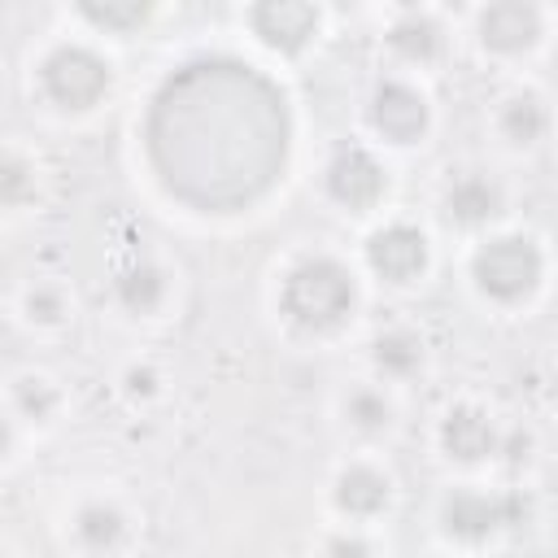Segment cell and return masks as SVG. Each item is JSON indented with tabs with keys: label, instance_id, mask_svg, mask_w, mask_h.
I'll list each match as a JSON object with an SVG mask.
<instances>
[{
	"label": "cell",
	"instance_id": "cell-20",
	"mask_svg": "<svg viewBox=\"0 0 558 558\" xmlns=\"http://www.w3.org/2000/svg\"><path fill=\"white\" fill-rule=\"evenodd\" d=\"M9 314H13V323H17L31 340H61V336L78 323L74 283H70L65 275L35 270V275H26V279L13 288Z\"/></svg>",
	"mask_w": 558,
	"mask_h": 558
},
{
	"label": "cell",
	"instance_id": "cell-21",
	"mask_svg": "<svg viewBox=\"0 0 558 558\" xmlns=\"http://www.w3.org/2000/svg\"><path fill=\"white\" fill-rule=\"evenodd\" d=\"M52 174L48 161L17 140H0V222L31 218L48 201Z\"/></svg>",
	"mask_w": 558,
	"mask_h": 558
},
{
	"label": "cell",
	"instance_id": "cell-24",
	"mask_svg": "<svg viewBox=\"0 0 558 558\" xmlns=\"http://www.w3.org/2000/svg\"><path fill=\"white\" fill-rule=\"evenodd\" d=\"M310 558H388V541L379 527H349V523H323Z\"/></svg>",
	"mask_w": 558,
	"mask_h": 558
},
{
	"label": "cell",
	"instance_id": "cell-16",
	"mask_svg": "<svg viewBox=\"0 0 558 558\" xmlns=\"http://www.w3.org/2000/svg\"><path fill=\"white\" fill-rule=\"evenodd\" d=\"M331 31L327 4L314 0H253L240 9L244 44L270 65H301L310 61Z\"/></svg>",
	"mask_w": 558,
	"mask_h": 558
},
{
	"label": "cell",
	"instance_id": "cell-2",
	"mask_svg": "<svg viewBox=\"0 0 558 558\" xmlns=\"http://www.w3.org/2000/svg\"><path fill=\"white\" fill-rule=\"evenodd\" d=\"M458 279L475 310H484L493 318H527L545 305L549 283H554L549 240L527 222L497 227V231L462 244Z\"/></svg>",
	"mask_w": 558,
	"mask_h": 558
},
{
	"label": "cell",
	"instance_id": "cell-3",
	"mask_svg": "<svg viewBox=\"0 0 558 558\" xmlns=\"http://www.w3.org/2000/svg\"><path fill=\"white\" fill-rule=\"evenodd\" d=\"M122 92L118 52L83 31H57L35 44L26 61V96L52 122H92L100 118Z\"/></svg>",
	"mask_w": 558,
	"mask_h": 558
},
{
	"label": "cell",
	"instance_id": "cell-15",
	"mask_svg": "<svg viewBox=\"0 0 558 558\" xmlns=\"http://www.w3.org/2000/svg\"><path fill=\"white\" fill-rule=\"evenodd\" d=\"M554 96L545 83L519 74L510 83L497 87V96L484 109V135L493 144V153L510 166H527L541 153H549L554 144Z\"/></svg>",
	"mask_w": 558,
	"mask_h": 558
},
{
	"label": "cell",
	"instance_id": "cell-10",
	"mask_svg": "<svg viewBox=\"0 0 558 558\" xmlns=\"http://www.w3.org/2000/svg\"><path fill=\"white\" fill-rule=\"evenodd\" d=\"M105 305L126 327H166L183 310V266L153 240L126 244L105 275Z\"/></svg>",
	"mask_w": 558,
	"mask_h": 558
},
{
	"label": "cell",
	"instance_id": "cell-7",
	"mask_svg": "<svg viewBox=\"0 0 558 558\" xmlns=\"http://www.w3.org/2000/svg\"><path fill=\"white\" fill-rule=\"evenodd\" d=\"M353 262H357L371 292L414 296L440 270V235L427 227V218L392 209V214L362 227Z\"/></svg>",
	"mask_w": 558,
	"mask_h": 558
},
{
	"label": "cell",
	"instance_id": "cell-22",
	"mask_svg": "<svg viewBox=\"0 0 558 558\" xmlns=\"http://www.w3.org/2000/svg\"><path fill=\"white\" fill-rule=\"evenodd\" d=\"M161 4L153 0H78L65 9V22L100 44H122V39H135V35H148L157 22H161Z\"/></svg>",
	"mask_w": 558,
	"mask_h": 558
},
{
	"label": "cell",
	"instance_id": "cell-1",
	"mask_svg": "<svg viewBox=\"0 0 558 558\" xmlns=\"http://www.w3.org/2000/svg\"><path fill=\"white\" fill-rule=\"evenodd\" d=\"M371 288L353 253L331 244H296L283 253L266 283V310L283 340L301 349L344 344L366 314Z\"/></svg>",
	"mask_w": 558,
	"mask_h": 558
},
{
	"label": "cell",
	"instance_id": "cell-25",
	"mask_svg": "<svg viewBox=\"0 0 558 558\" xmlns=\"http://www.w3.org/2000/svg\"><path fill=\"white\" fill-rule=\"evenodd\" d=\"M26 449H31V440H26V432L17 427V418L9 414V405L0 401V475H9L22 458H26Z\"/></svg>",
	"mask_w": 558,
	"mask_h": 558
},
{
	"label": "cell",
	"instance_id": "cell-27",
	"mask_svg": "<svg viewBox=\"0 0 558 558\" xmlns=\"http://www.w3.org/2000/svg\"><path fill=\"white\" fill-rule=\"evenodd\" d=\"M0 558H17V554H13V549H9V545H0Z\"/></svg>",
	"mask_w": 558,
	"mask_h": 558
},
{
	"label": "cell",
	"instance_id": "cell-11",
	"mask_svg": "<svg viewBox=\"0 0 558 558\" xmlns=\"http://www.w3.org/2000/svg\"><path fill=\"white\" fill-rule=\"evenodd\" d=\"M506 418L488 397L458 392L449 397L427 427L432 458L445 466L449 480H475V475H497L501 466V445H506Z\"/></svg>",
	"mask_w": 558,
	"mask_h": 558
},
{
	"label": "cell",
	"instance_id": "cell-18",
	"mask_svg": "<svg viewBox=\"0 0 558 558\" xmlns=\"http://www.w3.org/2000/svg\"><path fill=\"white\" fill-rule=\"evenodd\" d=\"M357 371L405 397L410 388H418V384L432 379V371H436V344H432V336H427L423 323H414V318H388V323H379V327H371L362 336V366Z\"/></svg>",
	"mask_w": 558,
	"mask_h": 558
},
{
	"label": "cell",
	"instance_id": "cell-5",
	"mask_svg": "<svg viewBox=\"0 0 558 558\" xmlns=\"http://www.w3.org/2000/svg\"><path fill=\"white\" fill-rule=\"evenodd\" d=\"M510 222H519V183L501 161L458 157L440 166L427 196V227L436 235L471 244Z\"/></svg>",
	"mask_w": 558,
	"mask_h": 558
},
{
	"label": "cell",
	"instance_id": "cell-9",
	"mask_svg": "<svg viewBox=\"0 0 558 558\" xmlns=\"http://www.w3.org/2000/svg\"><path fill=\"white\" fill-rule=\"evenodd\" d=\"M458 26H462V44L484 65L519 78L549 52L558 13L545 0H488V4L466 9Z\"/></svg>",
	"mask_w": 558,
	"mask_h": 558
},
{
	"label": "cell",
	"instance_id": "cell-14",
	"mask_svg": "<svg viewBox=\"0 0 558 558\" xmlns=\"http://www.w3.org/2000/svg\"><path fill=\"white\" fill-rule=\"evenodd\" d=\"M401 510V475L388 462V453H366V449H344L327 480H323V514L327 523H349V527H388L392 514Z\"/></svg>",
	"mask_w": 558,
	"mask_h": 558
},
{
	"label": "cell",
	"instance_id": "cell-12",
	"mask_svg": "<svg viewBox=\"0 0 558 558\" xmlns=\"http://www.w3.org/2000/svg\"><path fill=\"white\" fill-rule=\"evenodd\" d=\"M144 536L140 506L113 484H87L65 497L57 514V541L65 558H131Z\"/></svg>",
	"mask_w": 558,
	"mask_h": 558
},
{
	"label": "cell",
	"instance_id": "cell-6",
	"mask_svg": "<svg viewBox=\"0 0 558 558\" xmlns=\"http://www.w3.org/2000/svg\"><path fill=\"white\" fill-rule=\"evenodd\" d=\"M357 140H366L371 148H379L384 157H410L423 153L436 131H440V105L432 83L397 74V70H375L357 96Z\"/></svg>",
	"mask_w": 558,
	"mask_h": 558
},
{
	"label": "cell",
	"instance_id": "cell-8",
	"mask_svg": "<svg viewBox=\"0 0 558 558\" xmlns=\"http://www.w3.org/2000/svg\"><path fill=\"white\" fill-rule=\"evenodd\" d=\"M314 196L327 214L366 227L392 214V201H397L392 157H384L357 135H340L314 161Z\"/></svg>",
	"mask_w": 558,
	"mask_h": 558
},
{
	"label": "cell",
	"instance_id": "cell-23",
	"mask_svg": "<svg viewBox=\"0 0 558 558\" xmlns=\"http://www.w3.org/2000/svg\"><path fill=\"white\" fill-rule=\"evenodd\" d=\"M170 384H174V379H170L166 362L153 357V353H131V357H122V362L113 366V379H109L118 405L131 410V414H153V410H161L166 397H170Z\"/></svg>",
	"mask_w": 558,
	"mask_h": 558
},
{
	"label": "cell",
	"instance_id": "cell-17",
	"mask_svg": "<svg viewBox=\"0 0 558 558\" xmlns=\"http://www.w3.org/2000/svg\"><path fill=\"white\" fill-rule=\"evenodd\" d=\"M327 418H331V432L340 436L344 449L384 453L405 427V397L375 384L371 375L353 371L331 388Z\"/></svg>",
	"mask_w": 558,
	"mask_h": 558
},
{
	"label": "cell",
	"instance_id": "cell-13",
	"mask_svg": "<svg viewBox=\"0 0 558 558\" xmlns=\"http://www.w3.org/2000/svg\"><path fill=\"white\" fill-rule=\"evenodd\" d=\"M379 65L432 83L445 74L462 48V26L440 4H397L379 22Z\"/></svg>",
	"mask_w": 558,
	"mask_h": 558
},
{
	"label": "cell",
	"instance_id": "cell-26",
	"mask_svg": "<svg viewBox=\"0 0 558 558\" xmlns=\"http://www.w3.org/2000/svg\"><path fill=\"white\" fill-rule=\"evenodd\" d=\"M427 558H466V554H449V549H436V554H427Z\"/></svg>",
	"mask_w": 558,
	"mask_h": 558
},
{
	"label": "cell",
	"instance_id": "cell-19",
	"mask_svg": "<svg viewBox=\"0 0 558 558\" xmlns=\"http://www.w3.org/2000/svg\"><path fill=\"white\" fill-rule=\"evenodd\" d=\"M0 401L9 405V414L17 418V427L26 432V440H48L65 427L70 418V388L57 371L48 366H17L0 379Z\"/></svg>",
	"mask_w": 558,
	"mask_h": 558
},
{
	"label": "cell",
	"instance_id": "cell-4",
	"mask_svg": "<svg viewBox=\"0 0 558 558\" xmlns=\"http://www.w3.org/2000/svg\"><path fill=\"white\" fill-rule=\"evenodd\" d=\"M523 514H527V501L519 484L501 475H475V480L440 484L427 510V527H432L436 549L488 558V549H497L501 541L519 532Z\"/></svg>",
	"mask_w": 558,
	"mask_h": 558
}]
</instances>
